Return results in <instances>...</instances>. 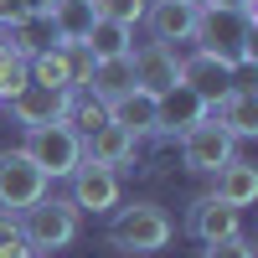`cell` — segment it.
Returning a JSON list of instances; mask_svg holds the SVG:
<instances>
[{"label": "cell", "mask_w": 258, "mask_h": 258, "mask_svg": "<svg viewBox=\"0 0 258 258\" xmlns=\"http://www.w3.org/2000/svg\"><path fill=\"white\" fill-rule=\"evenodd\" d=\"M41 21H52V36L62 47H68V41H83L88 26H93V0H52V11Z\"/></svg>", "instance_id": "19"}, {"label": "cell", "mask_w": 258, "mask_h": 258, "mask_svg": "<svg viewBox=\"0 0 258 258\" xmlns=\"http://www.w3.org/2000/svg\"><path fill=\"white\" fill-rule=\"evenodd\" d=\"M21 6H26L31 16H47V11H52V0H21Z\"/></svg>", "instance_id": "27"}, {"label": "cell", "mask_w": 258, "mask_h": 258, "mask_svg": "<svg viewBox=\"0 0 258 258\" xmlns=\"http://www.w3.org/2000/svg\"><path fill=\"white\" fill-rule=\"evenodd\" d=\"M47 197V170H41L26 150H6L0 155V212L21 217L31 202Z\"/></svg>", "instance_id": "5"}, {"label": "cell", "mask_w": 258, "mask_h": 258, "mask_svg": "<svg viewBox=\"0 0 258 258\" xmlns=\"http://www.w3.org/2000/svg\"><path fill=\"white\" fill-rule=\"evenodd\" d=\"M238 227H243V212L238 207H227L222 197H197L191 202V212H186V232L197 243H217V238H238Z\"/></svg>", "instance_id": "10"}, {"label": "cell", "mask_w": 258, "mask_h": 258, "mask_svg": "<svg viewBox=\"0 0 258 258\" xmlns=\"http://www.w3.org/2000/svg\"><path fill=\"white\" fill-rule=\"evenodd\" d=\"M207 114V103L186 88V83H176L170 93H160V109H155V129H165V135H181V129H191Z\"/></svg>", "instance_id": "16"}, {"label": "cell", "mask_w": 258, "mask_h": 258, "mask_svg": "<svg viewBox=\"0 0 258 258\" xmlns=\"http://www.w3.org/2000/svg\"><path fill=\"white\" fill-rule=\"evenodd\" d=\"M26 155L47 170V181H57V176H73V165L83 160V135L73 124H36V129H26Z\"/></svg>", "instance_id": "4"}, {"label": "cell", "mask_w": 258, "mask_h": 258, "mask_svg": "<svg viewBox=\"0 0 258 258\" xmlns=\"http://www.w3.org/2000/svg\"><path fill=\"white\" fill-rule=\"evenodd\" d=\"M145 6H150V0H93V16L135 26V21H145Z\"/></svg>", "instance_id": "24"}, {"label": "cell", "mask_w": 258, "mask_h": 258, "mask_svg": "<svg viewBox=\"0 0 258 258\" xmlns=\"http://www.w3.org/2000/svg\"><path fill=\"white\" fill-rule=\"evenodd\" d=\"M129 88H135V62H129V52H124V57H98V62H93V73H88V93H93V98L114 103V98L129 93Z\"/></svg>", "instance_id": "17"}, {"label": "cell", "mask_w": 258, "mask_h": 258, "mask_svg": "<svg viewBox=\"0 0 258 258\" xmlns=\"http://www.w3.org/2000/svg\"><path fill=\"white\" fill-rule=\"evenodd\" d=\"M129 62H135V88L145 93H170L181 83V57L165 47V41H145V47H129Z\"/></svg>", "instance_id": "8"}, {"label": "cell", "mask_w": 258, "mask_h": 258, "mask_svg": "<svg viewBox=\"0 0 258 258\" xmlns=\"http://www.w3.org/2000/svg\"><path fill=\"white\" fill-rule=\"evenodd\" d=\"M212 176H217V191H212V197H222L227 207H248V202H258V170L248 165V160H227L222 170H212Z\"/></svg>", "instance_id": "18"}, {"label": "cell", "mask_w": 258, "mask_h": 258, "mask_svg": "<svg viewBox=\"0 0 258 258\" xmlns=\"http://www.w3.org/2000/svg\"><path fill=\"white\" fill-rule=\"evenodd\" d=\"M73 207L78 212H114L119 207V170L114 165H93V160H78L73 165Z\"/></svg>", "instance_id": "7"}, {"label": "cell", "mask_w": 258, "mask_h": 258, "mask_svg": "<svg viewBox=\"0 0 258 258\" xmlns=\"http://www.w3.org/2000/svg\"><path fill=\"white\" fill-rule=\"evenodd\" d=\"M197 11L202 6H186V0H150L145 6V21H150V36L155 41H191L197 31Z\"/></svg>", "instance_id": "13"}, {"label": "cell", "mask_w": 258, "mask_h": 258, "mask_svg": "<svg viewBox=\"0 0 258 258\" xmlns=\"http://www.w3.org/2000/svg\"><path fill=\"white\" fill-rule=\"evenodd\" d=\"M31 258H47V253H31Z\"/></svg>", "instance_id": "29"}, {"label": "cell", "mask_w": 258, "mask_h": 258, "mask_svg": "<svg viewBox=\"0 0 258 258\" xmlns=\"http://www.w3.org/2000/svg\"><path fill=\"white\" fill-rule=\"evenodd\" d=\"M109 243L119 253H160L170 243V217L155 202H129L109 217Z\"/></svg>", "instance_id": "2"}, {"label": "cell", "mask_w": 258, "mask_h": 258, "mask_svg": "<svg viewBox=\"0 0 258 258\" xmlns=\"http://www.w3.org/2000/svg\"><path fill=\"white\" fill-rule=\"evenodd\" d=\"M109 119V103L103 98H93V93H83V88H73L68 93V109H62V124H73L78 135H93V129Z\"/></svg>", "instance_id": "21"}, {"label": "cell", "mask_w": 258, "mask_h": 258, "mask_svg": "<svg viewBox=\"0 0 258 258\" xmlns=\"http://www.w3.org/2000/svg\"><path fill=\"white\" fill-rule=\"evenodd\" d=\"M26 78H31V57H26V52H16L11 41L0 36V103H6Z\"/></svg>", "instance_id": "22"}, {"label": "cell", "mask_w": 258, "mask_h": 258, "mask_svg": "<svg viewBox=\"0 0 258 258\" xmlns=\"http://www.w3.org/2000/svg\"><path fill=\"white\" fill-rule=\"evenodd\" d=\"M202 258H253V248L243 243V232H238V238H217V243H207Z\"/></svg>", "instance_id": "25"}, {"label": "cell", "mask_w": 258, "mask_h": 258, "mask_svg": "<svg viewBox=\"0 0 258 258\" xmlns=\"http://www.w3.org/2000/svg\"><path fill=\"white\" fill-rule=\"evenodd\" d=\"M181 160H186V170H197V176H212V170H222L227 160H238V140L202 114L191 129H181Z\"/></svg>", "instance_id": "6"}, {"label": "cell", "mask_w": 258, "mask_h": 258, "mask_svg": "<svg viewBox=\"0 0 258 258\" xmlns=\"http://www.w3.org/2000/svg\"><path fill=\"white\" fill-rule=\"evenodd\" d=\"M78 222H83V212L68 197H41V202H31L21 212V232H26L31 253H47V258L78 238Z\"/></svg>", "instance_id": "3"}, {"label": "cell", "mask_w": 258, "mask_h": 258, "mask_svg": "<svg viewBox=\"0 0 258 258\" xmlns=\"http://www.w3.org/2000/svg\"><path fill=\"white\" fill-rule=\"evenodd\" d=\"M232 62H222V57H212V52H197V57H186L181 62V83L191 93H197L202 103H212V98H222L227 88H232Z\"/></svg>", "instance_id": "12"}, {"label": "cell", "mask_w": 258, "mask_h": 258, "mask_svg": "<svg viewBox=\"0 0 258 258\" xmlns=\"http://www.w3.org/2000/svg\"><path fill=\"white\" fill-rule=\"evenodd\" d=\"M155 109H160V98L155 93H145V88H129L109 103V124H119L124 135H155Z\"/></svg>", "instance_id": "14"}, {"label": "cell", "mask_w": 258, "mask_h": 258, "mask_svg": "<svg viewBox=\"0 0 258 258\" xmlns=\"http://www.w3.org/2000/svg\"><path fill=\"white\" fill-rule=\"evenodd\" d=\"M129 155H135V135H124L119 124H109L103 119L93 135H83V160H93V165H124Z\"/></svg>", "instance_id": "15"}, {"label": "cell", "mask_w": 258, "mask_h": 258, "mask_svg": "<svg viewBox=\"0 0 258 258\" xmlns=\"http://www.w3.org/2000/svg\"><path fill=\"white\" fill-rule=\"evenodd\" d=\"M83 47H88V57L98 62V57H124L135 41H129V26H124V21H103V16H93V26H88V36H83Z\"/></svg>", "instance_id": "20"}, {"label": "cell", "mask_w": 258, "mask_h": 258, "mask_svg": "<svg viewBox=\"0 0 258 258\" xmlns=\"http://www.w3.org/2000/svg\"><path fill=\"white\" fill-rule=\"evenodd\" d=\"M0 258H31V243L21 232V217L0 212Z\"/></svg>", "instance_id": "23"}, {"label": "cell", "mask_w": 258, "mask_h": 258, "mask_svg": "<svg viewBox=\"0 0 258 258\" xmlns=\"http://www.w3.org/2000/svg\"><path fill=\"white\" fill-rule=\"evenodd\" d=\"M191 41H202V52L232 62V68H248L258 57L253 52V16L248 11H222V6H202L197 11V31Z\"/></svg>", "instance_id": "1"}, {"label": "cell", "mask_w": 258, "mask_h": 258, "mask_svg": "<svg viewBox=\"0 0 258 258\" xmlns=\"http://www.w3.org/2000/svg\"><path fill=\"white\" fill-rule=\"evenodd\" d=\"M6 103H11V119H16L21 129H36V124H57V119H62V109H68V93L26 78Z\"/></svg>", "instance_id": "9"}, {"label": "cell", "mask_w": 258, "mask_h": 258, "mask_svg": "<svg viewBox=\"0 0 258 258\" xmlns=\"http://www.w3.org/2000/svg\"><path fill=\"white\" fill-rule=\"evenodd\" d=\"M202 6H222V11H248L253 16V0H202Z\"/></svg>", "instance_id": "26"}, {"label": "cell", "mask_w": 258, "mask_h": 258, "mask_svg": "<svg viewBox=\"0 0 258 258\" xmlns=\"http://www.w3.org/2000/svg\"><path fill=\"white\" fill-rule=\"evenodd\" d=\"M207 119H212V124H222L232 140H248V135H258V93L243 88V83H232L222 98H212V103H207Z\"/></svg>", "instance_id": "11"}, {"label": "cell", "mask_w": 258, "mask_h": 258, "mask_svg": "<svg viewBox=\"0 0 258 258\" xmlns=\"http://www.w3.org/2000/svg\"><path fill=\"white\" fill-rule=\"evenodd\" d=\"M186 6H202V0H186Z\"/></svg>", "instance_id": "28"}]
</instances>
